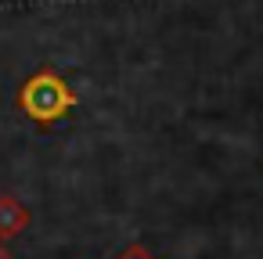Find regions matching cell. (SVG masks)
<instances>
[{
	"label": "cell",
	"instance_id": "cell-1",
	"mask_svg": "<svg viewBox=\"0 0 263 259\" xmlns=\"http://www.w3.org/2000/svg\"><path fill=\"white\" fill-rule=\"evenodd\" d=\"M80 105L76 90L54 72V65H44L40 72H33L22 87H18V108L26 119H33L36 126H54L58 119H65L72 108Z\"/></svg>",
	"mask_w": 263,
	"mask_h": 259
},
{
	"label": "cell",
	"instance_id": "cell-2",
	"mask_svg": "<svg viewBox=\"0 0 263 259\" xmlns=\"http://www.w3.org/2000/svg\"><path fill=\"white\" fill-rule=\"evenodd\" d=\"M29 227V209L15 194H0V241L18 237Z\"/></svg>",
	"mask_w": 263,
	"mask_h": 259
},
{
	"label": "cell",
	"instance_id": "cell-3",
	"mask_svg": "<svg viewBox=\"0 0 263 259\" xmlns=\"http://www.w3.org/2000/svg\"><path fill=\"white\" fill-rule=\"evenodd\" d=\"M116 259H155V255H152L144 245H130V248H126L123 255H116Z\"/></svg>",
	"mask_w": 263,
	"mask_h": 259
},
{
	"label": "cell",
	"instance_id": "cell-4",
	"mask_svg": "<svg viewBox=\"0 0 263 259\" xmlns=\"http://www.w3.org/2000/svg\"><path fill=\"white\" fill-rule=\"evenodd\" d=\"M0 259H15V255H11V252L4 248V241H0Z\"/></svg>",
	"mask_w": 263,
	"mask_h": 259
}]
</instances>
